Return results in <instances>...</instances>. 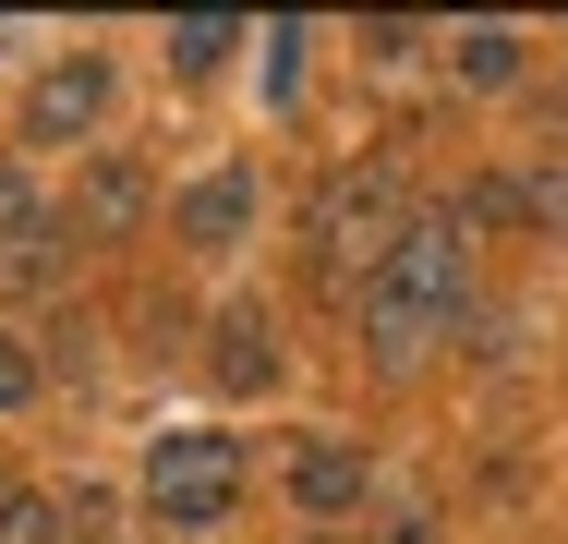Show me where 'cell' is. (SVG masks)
Masks as SVG:
<instances>
[{
  "mask_svg": "<svg viewBox=\"0 0 568 544\" xmlns=\"http://www.w3.org/2000/svg\"><path fill=\"white\" fill-rule=\"evenodd\" d=\"M459 266H471V230L436 206V218H412V230H399V254L363 279V339H375V363H387V375H399V363H424V351L459 326Z\"/></svg>",
  "mask_w": 568,
  "mask_h": 544,
  "instance_id": "6da1fadb",
  "label": "cell"
},
{
  "mask_svg": "<svg viewBox=\"0 0 568 544\" xmlns=\"http://www.w3.org/2000/svg\"><path fill=\"white\" fill-rule=\"evenodd\" d=\"M303 230H315L327 279H375V266L399 254V230H412V218H399V182H387V158H351V170H327Z\"/></svg>",
  "mask_w": 568,
  "mask_h": 544,
  "instance_id": "7a4b0ae2",
  "label": "cell"
},
{
  "mask_svg": "<svg viewBox=\"0 0 568 544\" xmlns=\"http://www.w3.org/2000/svg\"><path fill=\"white\" fill-rule=\"evenodd\" d=\"M145 508L170 521V533H219L230 508H242V447L206 424H170L145 447Z\"/></svg>",
  "mask_w": 568,
  "mask_h": 544,
  "instance_id": "3957f363",
  "label": "cell"
},
{
  "mask_svg": "<svg viewBox=\"0 0 568 544\" xmlns=\"http://www.w3.org/2000/svg\"><path fill=\"white\" fill-rule=\"evenodd\" d=\"M98 109H110V61L73 49V61H49V73L24 85V145H85Z\"/></svg>",
  "mask_w": 568,
  "mask_h": 544,
  "instance_id": "277c9868",
  "label": "cell"
},
{
  "mask_svg": "<svg viewBox=\"0 0 568 544\" xmlns=\"http://www.w3.org/2000/svg\"><path fill=\"white\" fill-rule=\"evenodd\" d=\"M219 351H206V375H219L230 400H254V387H278V315L266 303H230L219 326H206Z\"/></svg>",
  "mask_w": 568,
  "mask_h": 544,
  "instance_id": "5b68a950",
  "label": "cell"
},
{
  "mask_svg": "<svg viewBox=\"0 0 568 544\" xmlns=\"http://www.w3.org/2000/svg\"><path fill=\"white\" fill-rule=\"evenodd\" d=\"M133 218H145V170H133V158H85V182H73V242H133Z\"/></svg>",
  "mask_w": 568,
  "mask_h": 544,
  "instance_id": "8992f818",
  "label": "cell"
},
{
  "mask_svg": "<svg viewBox=\"0 0 568 544\" xmlns=\"http://www.w3.org/2000/svg\"><path fill=\"white\" fill-rule=\"evenodd\" d=\"M291 496H303L315 521H351V508H363V447H351V435H303V447H291Z\"/></svg>",
  "mask_w": 568,
  "mask_h": 544,
  "instance_id": "52a82bcc",
  "label": "cell"
},
{
  "mask_svg": "<svg viewBox=\"0 0 568 544\" xmlns=\"http://www.w3.org/2000/svg\"><path fill=\"white\" fill-rule=\"evenodd\" d=\"M170 230H182L194 254H230V242L254 230V170H206V182L182 194V218H170Z\"/></svg>",
  "mask_w": 568,
  "mask_h": 544,
  "instance_id": "ba28073f",
  "label": "cell"
},
{
  "mask_svg": "<svg viewBox=\"0 0 568 544\" xmlns=\"http://www.w3.org/2000/svg\"><path fill=\"white\" fill-rule=\"evenodd\" d=\"M230 49H242V24H230V12H182V24H170V73H219Z\"/></svg>",
  "mask_w": 568,
  "mask_h": 544,
  "instance_id": "9c48e42d",
  "label": "cell"
},
{
  "mask_svg": "<svg viewBox=\"0 0 568 544\" xmlns=\"http://www.w3.org/2000/svg\"><path fill=\"white\" fill-rule=\"evenodd\" d=\"M37 242H49V206H37V182L0 158V266H12V254H37Z\"/></svg>",
  "mask_w": 568,
  "mask_h": 544,
  "instance_id": "30bf717a",
  "label": "cell"
},
{
  "mask_svg": "<svg viewBox=\"0 0 568 544\" xmlns=\"http://www.w3.org/2000/svg\"><path fill=\"white\" fill-rule=\"evenodd\" d=\"M508 73H520V37L508 24H471L459 37V85H508Z\"/></svg>",
  "mask_w": 568,
  "mask_h": 544,
  "instance_id": "8fae6325",
  "label": "cell"
},
{
  "mask_svg": "<svg viewBox=\"0 0 568 544\" xmlns=\"http://www.w3.org/2000/svg\"><path fill=\"white\" fill-rule=\"evenodd\" d=\"M0 544H61V496H24V484H0Z\"/></svg>",
  "mask_w": 568,
  "mask_h": 544,
  "instance_id": "7c38bea8",
  "label": "cell"
},
{
  "mask_svg": "<svg viewBox=\"0 0 568 544\" xmlns=\"http://www.w3.org/2000/svg\"><path fill=\"white\" fill-rule=\"evenodd\" d=\"M37 387H49V363H37V351H24V339H12V326H0V412H24V400H37Z\"/></svg>",
  "mask_w": 568,
  "mask_h": 544,
  "instance_id": "4fadbf2b",
  "label": "cell"
},
{
  "mask_svg": "<svg viewBox=\"0 0 568 544\" xmlns=\"http://www.w3.org/2000/svg\"><path fill=\"white\" fill-rule=\"evenodd\" d=\"M363 544H448V521H436V508H387Z\"/></svg>",
  "mask_w": 568,
  "mask_h": 544,
  "instance_id": "5bb4252c",
  "label": "cell"
},
{
  "mask_svg": "<svg viewBox=\"0 0 568 544\" xmlns=\"http://www.w3.org/2000/svg\"><path fill=\"white\" fill-rule=\"evenodd\" d=\"M520 206L545 218V230H568V170H532V182H520Z\"/></svg>",
  "mask_w": 568,
  "mask_h": 544,
  "instance_id": "9a60e30c",
  "label": "cell"
}]
</instances>
